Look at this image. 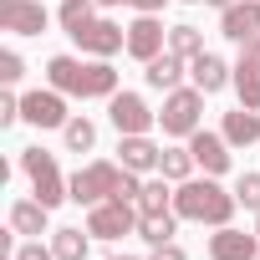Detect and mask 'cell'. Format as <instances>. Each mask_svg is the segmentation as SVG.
<instances>
[{
	"instance_id": "cell-1",
	"label": "cell",
	"mask_w": 260,
	"mask_h": 260,
	"mask_svg": "<svg viewBox=\"0 0 260 260\" xmlns=\"http://www.w3.org/2000/svg\"><path fill=\"white\" fill-rule=\"evenodd\" d=\"M235 209H240V199L235 194H224L219 184H214V174H204V179H184L179 189H174V214L179 219H194V224H230L235 219Z\"/></svg>"
},
{
	"instance_id": "cell-2",
	"label": "cell",
	"mask_w": 260,
	"mask_h": 260,
	"mask_svg": "<svg viewBox=\"0 0 260 260\" xmlns=\"http://www.w3.org/2000/svg\"><path fill=\"white\" fill-rule=\"evenodd\" d=\"M46 77H51V87L56 92H67V97H112L117 92V72L97 56V61H77V56H51L46 61Z\"/></svg>"
},
{
	"instance_id": "cell-3",
	"label": "cell",
	"mask_w": 260,
	"mask_h": 260,
	"mask_svg": "<svg viewBox=\"0 0 260 260\" xmlns=\"http://www.w3.org/2000/svg\"><path fill=\"white\" fill-rule=\"evenodd\" d=\"M122 174H127L122 164H107V158H102V164L77 169V174L67 179V189H72V199H77V204H87V209H92V204H102V199H117Z\"/></svg>"
},
{
	"instance_id": "cell-4",
	"label": "cell",
	"mask_w": 260,
	"mask_h": 260,
	"mask_svg": "<svg viewBox=\"0 0 260 260\" xmlns=\"http://www.w3.org/2000/svg\"><path fill=\"white\" fill-rule=\"evenodd\" d=\"M199 112H204V92H199V87H174V92L164 97L158 122H164L169 138H194V133H199Z\"/></svg>"
},
{
	"instance_id": "cell-5",
	"label": "cell",
	"mask_w": 260,
	"mask_h": 260,
	"mask_svg": "<svg viewBox=\"0 0 260 260\" xmlns=\"http://www.w3.org/2000/svg\"><path fill=\"white\" fill-rule=\"evenodd\" d=\"M21 169L31 174V189H36V199H41L46 209H56L61 199H72V189H67V179L56 174V158H51L46 148H26V153H21Z\"/></svg>"
},
{
	"instance_id": "cell-6",
	"label": "cell",
	"mask_w": 260,
	"mask_h": 260,
	"mask_svg": "<svg viewBox=\"0 0 260 260\" xmlns=\"http://www.w3.org/2000/svg\"><path fill=\"white\" fill-rule=\"evenodd\" d=\"M133 230H138L133 199H102L87 214V235H97V240H122V235H133Z\"/></svg>"
},
{
	"instance_id": "cell-7",
	"label": "cell",
	"mask_w": 260,
	"mask_h": 260,
	"mask_svg": "<svg viewBox=\"0 0 260 260\" xmlns=\"http://www.w3.org/2000/svg\"><path fill=\"white\" fill-rule=\"evenodd\" d=\"M72 41H77L87 56H102V61L117 56V51H127V31H122L117 21H97V16H92L82 31H72Z\"/></svg>"
},
{
	"instance_id": "cell-8",
	"label": "cell",
	"mask_w": 260,
	"mask_h": 260,
	"mask_svg": "<svg viewBox=\"0 0 260 260\" xmlns=\"http://www.w3.org/2000/svg\"><path fill=\"white\" fill-rule=\"evenodd\" d=\"M107 117H112V127H117V138H127V133H148V127L158 122V112H148V102H143L138 92H112Z\"/></svg>"
},
{
	"instance_id": "cell-9",
	"label": "cell",
	"mask_w": 260,
	"mask_h": 260,
	"mask_svg": "<svg viewBox=\"0 0 260 260\" xmlns=\"http://www.w3.org/2000/svg\"><path fill=\"white\" fill-rule=\"evenodd\" d=\"M51 26L41 0H0V31H16V36H41Z\"/></svg>"
},
{
	"instance_id": "cell-10",
	"label": "cell",
	"mask_w": 260,
	"mask_h": 260,
	"mask_svg": "<svg viewBox=\"0 0 260 260\" xmlns=\"http://www.w3.org/2000/svg\"><path fill=\"white\" fill-rule=\"evenodd\" d=\"M21 117L31 122V127H67L72 117H67V92H26L21 97Z\"/></svg>"
},
{
	"instance_id": "cell-11",
	"label": "cell",
	"mask_w": 260,
	"mask_h": 260,
	"mask_svg": "<svg viewBox=\"0 0 260 260\" xmlns=\"http://www.w3.org/2000/svg\"><path fill=\"white\" fill-rule=\"evenodd\" d=\"M158 51H169V31L158 26V16H138L133 26H127V56H138L148 67Z\"/></svg>"
},
{
	"instance_id": "cell-12",
	"label": "cell",
	"mask_w": 260,
	"mask_h": 260,
	"mask_svg": "<svg viewBox=\"0 0 260 260\" xmlns=\"http://www.w3.org/2000/svg\"><path fill=\"white\" fill-rule=\"evenodd\" d=\"M219 36H230V41H255L260 36V0H235V6H224L219 11Z\"/></svg>"
},
{
	"instance_id": "cell-13",
	"label": "cell",
	"mask_w": 260,
	"mask_h": 260,
	"mask_svg": "<svg viewBox=\"0 0 260 260\" xmlns=\"http://www.w3.org/2000/svg\"><path fill=\"white\" fill-rule=\"evenodd\" d=\"M209 260H260V235L219 224V235H209Z\"/></svg>"
},
{
	"instance_id": "cell-14",
	"label": "cell",
	"mask_w": 260,
	"mask_h": 260,
	"mask_svg": "<svg viewBox=\"0 0 260 260\" xmlns=\"http://www.w3.org/2000/svg\"><path fill=\"white\" fill-rule=\"evenodd\" d=\"M189 153H194V164L204 174H224L230 169V138L224 133H204V127H199V133L189 138Z\"/></svg>"
},
{
	"instance_id": "cell-15",
	"label": "cell",
	"mask_w": 260,
	"mask_h": 260,
	"mask_svg": "<svg viewBox=\"0 0 260 260\" xmlns=\"http://www.w3.org/2000/svg\"><path fill=\"white\" fill-rule=\"evenodd\" d=\"M117 153H122V169H133V174H148V169H158V158H164V148H158L148 133H127V138L117 143Z\"/></svg>"
},
{
	"instance_id": "cell-16",
	"label": "cell",
	"mask_w": 260,
	"mask_h": 260,
	"mask_svg": "<svg viewBox=\"0 0 260 260\" xmlns=\"http://www.w3.org/2000/svg\"><path fill=\"white\" fill-rule=\"evenodd\" d=\"M189 77H194V87H199L204 97H209V92H219L224 82H235V72H230V67H224L214 51H199V56L189 61Z\"/></svg>"
},
{
	"instance_id": "cell-17",
	"label": "cell",
	"mask_w": 260,
	"mask_h": 260,
	"mask_svg": "<svg viewBox=\"0 0 260 260\" xmlns=\"http://www.w3.org/2000/svg\"><path fill=\"white\" fill-rule=\"evenodd\" d=\"M219 133L230 138V148H250V143H260V112H250V107L224 112V127H219Z\"/></svg>"
},
{
	"instance_id": "cell-18",
	"label": "cell",
	"mask_w": 260,
	"mask_h": 260,
	"mask_svg": "<svg viewBox=\"0 0 260 260\" xmlns=\"http://www.w3.org/2000/svg\"><path fill=\"white\" fill-rule=\"evenodd\" d=\"M148 87H158V92H174L179 87V77H184V56H174V51H158L153 61H148Z\"/></svg>"
},
{
	"instance_id": "cell-19",
	"label": "cell",
	"mask_w": 260,
	"mask_h": 260,
	"mask_svg": "<svg viewBox=\"0 0 260 260\" xmlns=\"http://www.w3.org/2000/svg\"><path fill=\"white\" fill-rule=\"evenodd\" d=\"M46 214H51V209H46L41 199H16V204H11V230H16V235H41V230H46Z\"/></svg>"
},
{
	"instance_id": "cell-20",
	"label": "cell",
	"mask_w": 260,
	"mask_h": 260,
	"mask_svg": "<svg viewBox=\"0 0 260 260\" xmlns=\"http://www.w3.org/2000/svg\"><path fill=\"white\" fill-rule=\"evenodd\" d=\"M174 230H179V214H174V209H164V214H138V235H143L148 245H169Z\"/></svg>"
},
{
	"instance_id": "cell-21",
	"label": "cell",
	"mask_w": 260,
	"mask_h": 260,
	"mask_svg": "<svg viewBox=\"0 0 260 260\" xmlns=\"http://www.w3.org/2000/svg\"><path fill=\"white\" fill-rule=\"evenodd\" d=\"M158 174H164L169 184H184V179H194V153H189V148H164V158H158Z\"/></svg>"
},
{
	"instance_id": "cell-22",
	"label": "cell",
	"mask_w": 260,
	"mask_h": 260,
	"mask_svg": "<svg viewBox=\"0 0 260 260\" xmlns=\"http://www.w3.org/2000/svg\"><path fill=\"white\" fill-rule=\"evenodd\" d=\"M169 51L184 56V61H194V56L204 51V31H199V26H174V31H169Z\"/></svg>"
},
{
	"instance_id": "cell-23",
	"label": "cell",
	"mask_w": 260,
	"mask_h": 260,
	"mask_svg": "<svg viewBox=\"0 0 260 260\" xmlns=\"http://www.w3.org/2000/svg\"><path fill=\"white\" fill-rule=\"evenodd\" d=\"M164 209H174L169 179H153V184H143V194H138V214H164Z\"/></svg>"
},
{
	"instance_id": "cell-24",
	"label": "cell",
	"mask_w": 260,
	"mask_h": 260,
	"mask_svg": "<svg viewBox=\"0 0 260 260\" xmlns=\"http://www.w3.org/2000/svg\"><path fill=\"white\" fill-rule=\"evenodd\" d=\"M92 16H97V0H61V11H56V21L67 26V36H72V31H82Z\"/></svg>"
},
{
	"instance_id": "cell-25",
	"label": "cell",
	"mask_w": 260,
	"mask_h": 260,
	"mask_svg": "<svg viewBox=\"0 0 260 260\" xmlns=\"http://www.w3.org/2000/svg\"><path fill=\"white\" fill-rule=\"evenodd\" d=\"M51 250H56V260H87V235L82 230H56Z\"/></svg>"
},
{
	"instance_id": "cell-26",
	"label": "cell",
	"mask_w": 260,
	"mask_h": 260,
	"mask_svg": "<svg viewBox=\"0 0 260 260\" xmlns=\"http://www.w3.org/2000/svg\"><path fill=\"white\" fill-rule=\"evenodd\" d=\"M235 92H240V107L260 112V72H250V67H235Z\"/></svg>"
},
{
	"instance_id": "cell-27",
	"label": "cell",
	"mask_w": 260,
	"mask_h": 260,
	"mask_svg": "<svg viewBox=\"0 0 260 260\" xmlns=\"http://www.w3.org/2000/svg\"><path fill=\"white\" fill-rule=\"evenodd\" d=\"M61 138H67V148H72V153H87V148L97 143V127H92L87 117H72V122L61 127Z\"/></svg>"
},
{
	"instance_id": "cell-28",
	"label": "cell",
	"mask_w": 260,
	"mask_h": 260,
	"mask_svg": "<svg viewBox=\"0 0 260 260\" xmlns=\"http://www.w3.org/2000/svg\"><path fill=\"white\" fill-rule=\"evenodd\" d=\"M235 199H240L245 209H255V214H260V174H240V184H235Z\"/></svg>"
},
{
	"instance_id": "cell-29",
	"label": "cell",
	"mask_w": 260,
	"mask_h": 260,
	"mask_svg": "<svg viewBox=\"0 0 260 260\" xmlns=\"http://www.w3.org/2000/svg\"><path fill=\"white\" fill-rule=\"evenodd\" d=\"M26 77V61H21V51H0V82L6 87H16Z\"/></svg>"
},
{
	"instance_id": "cell-30",
	"label": "cell",
	"mask_w": 260,
	"mask_h": 260,
	"mask_svg": "<svg viewBox=\"0 0 260 260\" xmlns=\"http://www.w3.org/2000/svg\"><path fill=\"white\" fill-rule=\"evenodd\" d=\"M11 260H56V250H46L41 240H26V245H16V255Z\"/></svg>"
},
{
	"instance_id": "cell-31",
	"label": "cell",
	"mask_w": 260,
	"mask_h": 260,
	"mask_svg": "<svg viewBox=\"0 0 260 260\" xmlns=\"http://www.w3.org/2000/svg\"><path fill=\"white\" fill-rule=\"evenodd\" d=\"M16 117H21V97L16 92H0V127H11Z\"/></svg>"
},
{
	"instance_id": "cell-32",
	"label": "cell",
	"mask_w": 260,
	"mask_h": 260,
	"mask_svg": "<svg viewBox=\"0 0 260 260\" xmlns=\"http://www.w3.org/2000/svg\"><path fill=\"white\" fill-rule=\"evenodd\" d=\"M235 67H250V72H260V36L240 46V61H235Z\"/></svg>"
},
{
	"instance_id": "cell-33",
	"label": "cell",
	"mask_w": 260,
	"mask_h": 260,
	"mask_svg": "<svg viewBox=\"0 0 260 260\" xmlns=\"http://www.w3.org/2000/svg\"><path fill=\"white\" fill-rule=\"evenodd\" d=\"M148 260H189V255H184V250L169 240V245H153V255H148Z\"/></svg>"
},
{
	"instance_id": "cell-34",
	"label": "cell",
	"mask_w": 260,
	"mask_h": 260,
	"mask_svg": "<svg viewBox=\"0 0 260 260\" xmlns=\"http://www.w3.org/2000/svg\"><path fill=\"white\" fill-rule=\"evenodd\" d=\"M133 6H138V16H158V11L169 6V0H133Z\"/></svg>"
},
{
	"instance_id": "cell-35",
	"label": "cell",
	"mask_w": 260,
	"mask_h": 260,
	"mask_svg": "<svg viewBox=\"0 0 260 260\" xmlns=\"http://www.w3.org/2000/svg\"><path fill=\"white\" fill-rule=\"evenodd\" d=\"M97 6H107V11H112V6H133V0H97Z\"/></svg>"
},
{
	"instance_id": "cell-36",
	"label": "cell",
	"mask_w": 260,
	"mask_h": 260,
	"mask_svg": "<svg viewBox=\"0 0 260 260\" xmlns=\"http://www.w3.org/2000/svg\"><path fill=\"white\" fill-rule=\"evenodd\" d=\"M209 6H219V11H224V6H235V0H209Z\"/></svg>"
},
{
	"instance_id": "cell-37",
	"label": "cell",
	"mask_w": 260,
	"mask_h": 260,
	"mask_svg": "<svg viewBox=\"0 0 260 260\" xmlns=\"http://www.w3.org/2000/svg\"><path fill=\"white\" fill-rule=\"evenodd\" d=\"M112 260H133V255H112Z\"/></svg>"
},
{
	"instance_id": "cell-38",
	"label": "cell",
	"mask_w": 260,
	"mask_h": 260,
	"mask_svg": "<svg viewBox=\"0 0 260 260\" xmlns=\"http://www.w3.org/2000/svg\"><path fill=\"white\" fill-rule=\"evenodd\" d=\"M255 235H260V219H255Z\"/></svg>"
}]
</instances>
